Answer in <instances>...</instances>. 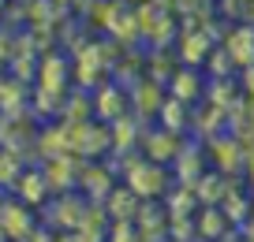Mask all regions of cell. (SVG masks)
Segmentation results:
<instances>
[{"mask_svg": "<svg viewBox=\"0 0 254 242\" xmlns=\"http://www.w3.org/2000/svg\"><path fill=\"white\" fill-rule=\"evenodd\" d=\"M236 231H239V235H243V239H247V242H254V212H251V216H247V220H243V224H239V227H236Z\"/></svg>", "mask_w": 254, "mask_h": 242, "instance_id": "8992f818", "label": "cell"}, {"mask_svg": "<svg viewBox=\"0 0 254 242\" xmlns=\"http://www.w3.org/2000/svg\"><path fill=\"white\" fill-rule=\"evenodd\" d=\"M194 227H198L202 239H213V242H217L224 231H228V220H224L221 209H213V205H209V209H202L198 216H194Z\"/></svg>", "mask_w": 254, "mask_h": 242, "instance_id": "277c9868", "label": "cell"}, {"mask_svg": "<svg viewBox=\"0 0 254 242\" xmlns=\"http://www.w3.org/2000/svg\"><path fill=\"white\" fill-rule=\"evenodd\" d=\"M0 231H4L8 242H26L34 231H38L34 212L26 209L23 201H4V205H0Z\"/></svg>", "mask_w": 254, "mask_h": 242, "instance_id": "7a4b0ae2", "label": "cell"}, {"mask_svg": "<svg viewBox=\"0 0 254 242\" xmlns=\"http://www.w3.org/2000/svg\"><path fill=\"white\" fill-rule=\"evenodd\" d=\"M15 194H19V201H34V197H45L49 194V187H45V179L41 175H34V172H19V179H15Z\"/></svg>", "mask_w": 254, "mask_h": 242, "instance_id": "5b68a950", "label": "cell"}, {"mask_svg": "<svg viewBox=\"0 0 254 242\" xmlns=\"http://www.w3.org/2000/svg\"><path fill=\"white\" fill-rule=\"evenodd\" d=\"M124 187L131 190L138 201H153V197H161L168 190V175H165V168L153 164V160H131Z\"/></svg>", "mask_w": 254, "mask_h": 242, "instance_id": "6da1fadb", "label": "cell"}, {"mask_svg": "<svg viewBox=\"0 0 254 242\" xmlns=\"http://www.w3.org/2000/svg\"><path fill=\"white\" fill-rule=\"evenodd\" d=\"M0 242H8V239H4V231H0Z\"/></svg>", "mask_w": 254, "mask_h": 242, "instance_id": "52a82bcc", "label": "cell"}, {"mask_svg": "<svg viewBox=\"0 0 254 242\" xmlns=\"http://www.w3.org/2000/svg\"><path fill=\"white\" fill-rule=\"evenodd\" d=\"M138 197L131 194L127 187H112L109 194H105V216H112V220H135L138 216Z\"/></svg>", "mask_w": 254, "mask_h": 242, "instance_id": "3957f363", "label": "cell"}]
</instances>
